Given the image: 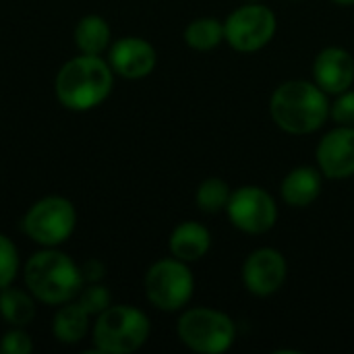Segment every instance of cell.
<instances>
[{
	"instance_id": "10",
	"label": "cell",
	"mask_w": 354,
	"mask_h": 354,
	"mask_svg": "<svg viewBox=\"0 0 354 354\" xmlns=\"http://www.w3.org/2000/svg\"><path fill=\"white\" fill-rule=\"evenodd\" d=\"M241 278L249 295L268 299L284 286L288 278V261L278 249L259 247L247 255Z\"/></svg>"
},
{
	"instance_id": "26",
	"label": "cell",
	"mask_w": 354,
	"mask_h": 354,
	"mask_svg": "<svg viewBox=\"0 0 354 354\" xmlns=\"http://www.w3.org/2000/svg\"><path fill=\"white\" fill-rule=\"evenodd\" d=\"M338 6H354V0H332Z\"/></svg>"
},
{
	"instance_id": "5",
	"label": "cell",
	"mask_w": 354,
	"mask_h": 354,
	"mask_svg": "<svg viewBox=\"0 0 354 354\" xmlns=\"http://www.w3.org/2000/svg\"><path fill=\"white\" fill-rule=\"evenodd\" d=\"M176 336L193 353L222 354L234 346L236 326L224 311L212 307H193L178 317Z\"/></svg>"
},
{
	"instance_id": "4",
	"label": "cell",
	"mask_w": 354,
	"mask_h": 354,
	"mask_svg": "<svg viewBox=\"0 0 354 354\" xmlns=\"http://www.w3.org/2000/svg\"><path fill=\"white\" fill-rule=\"evenodd\" d=\"M151 332L149 317L131 305H110L97 315L93 344L102 354H131L139 351Z\"/></svg>"
},
{
	"instance_id": "23",
	"label": "cell",
	"mask_w": 354,
	"mask_h": 354,
	"mask_svg": "<svg viewBox=\"0 0 354 354\" xmlns=\"http://www.w3.org/2000/svg\"><path fill=\"white\" fill-rule=\"evenodd\" d=\"M330 118L340 127H354V89H346L336 95L330 104Z\"/></svg>"
},
{
	"instance_id": "6",
	"label": "cell",
	"mask_w": 354,
	"mask_h": 354,
	"mask_svg": "<svg viewBox=\"0 0 354 354\" xmlns=\"http://www.w3.org/2000/svg\"><path fill=\"white\" fill-rule=\"evenodd\" d=\"M143 290L156 309L174 313L185 309L193 299L195 278L189 263L176 257H166L149 266L143 278Z\"/></svg>"
},
{
	"instance_id": "24",
	"label": "cell",
	"mask_w": 354,
	"mask_h": 354,
	"mask_svg": "<svg viewBox=\"0 0 354 354\" xmlns=\"http://www.w3.org/2000/svg\"><path fill=\"white\" fill-rule=\"evenodd\" d=\"M33 351V340L23 328L8 330L0 340V353L4 354H29Z\"/></svg>"
},
{
	"instance_id": "3",
	"label": "cell",
	"mask_w": 354,
	"mask_h": 354,
	"mask_svg": "<svg viewBox=\"0 0 354 354\" xmlns=\"http://www.w3.org/2000/svg\"><path fill=\"white\" fill-rule=\"evenodd\" d=\"M23 280L33 299L44 305H64L75 301L83 288L81 268L54 247H46L27 259Z\"/></svg>"
},
{
	"instance_id": "18",
	"label": "cell",
	"mask_w": 354,
	"mask_h": 354,
	"mask_svg": "<svg viewBox=\"0 0 354 354\" xmlns=\"http://www.w3.org/2000/svg\"><path fill=\"white\" fill-rule=\"evenodd\" d=\"M0 315L12 328H25L35 317V299L31 292L15 288L12 284L0 290Z\"/></svg>"
},
{
	"instance_id": "12",
	"label": "cell",
	"mask_w": 354,
	"mask_h": 354,
	"mask_svg": "<svg viewBox=\"0 0 354 354\" xmlns=\"http://www.w3.org/2000/svg\"><path fill=\"white\" fill-rule=\"evenodd\" d=\"M108 64L112 66L114 75L137 81L153 73L158 64V52L147 39L137 35H127L110 46Z\"/></svg>"
},
{
	"instance_id": "25",
	"label": "cell",
	"mask_w": 354,
	"mask_h": 354,
	"mask_svg": "<svg viewBox=\"0 0 354 354\" xmlns=\"http://www.w3.org/2000/svg\"><path fill=\"white\" fill-rule=\"evenodd\" d=\"M81 276H83V282H100L104 276H106V268L102 261L97 259H89L81 266Z\"/></svg>"
},
{
	"instance_id": "15",
	"label": "cell",
	"mask_w": 354,
	"mask_h": 354,
	"mask_svg": "<svg viewBox=\"0 0 354 354\" xmlns=\"http://www.w3.org/2000/svg\"><path fill=\"white\" fill-rule=\"evenodd\" d=\"M212 247V232L195 220L180 222L168 239V249L170 255L185 261V263H195L203 259L209 253Z\"/></svg>"
},
{
	"instance_id": "21",
	"label": "cell",
	"mask_w": 354,
	"mask_h": 354,
	"mask_svg": "<svg viewBox=\"0 0 354 354\" xmlns=\"http://www.w3.org/2000/svg\"><path fill=\"white\" fill-rule=\"evenodd\" d=\"M19 274V251L15 243L0 232V290L10 286Z\"/></svg>"
},
{
	"instance_id": "11",
	"label": "cell",
	"mask_w": 354,
	"mask_h": 354,
	"mask_svg": "<svg viewBox=\"0 0 354 354\" xmlns=\"http://www.w3.org/2000/svg\"><path fill=\"white\" fill-rule=\"evenodd\" d=\"M317 168L324 178L346 180L354 176V127L332 129L322 137L315 149Z\"/></svg>"
},
{
	"instance_id": "14",
	"label": "cell",
	"mask_w": 354,
	"mask_h": 354,
	"mask_svg": "<svg viewBox=\"0 0 354 354\" xmlns=\"http://www.w3.org/2000/svg\"><path fill=\"white\" fill-rule=\"evenodd\" d=\"M322 180H324V174L315 166L292 168L282 178V185H280L282 201L290 207H297V209L313 205L322 195V187H324Z\"/></svg>"
},
{
	"instance_id": "13",
	"label": "cell",
	"mask_w": 354,
	"mask_h": 354,
	"mask_svg": "<svg viewBox=\"0 0 354 354\" xmlns=\"http://www.w3.org/2000/svg\"><path fill=\"white\" fill-rule=\"evenodd\" d=\"M313 81L328 93L338 95L354 85V56L342 46H328L313 60Z\"/></svg>"
},
{
	"instance_id": "20",
	"label": "cell",
	"mask_w": 354,
	"mask_h": 354,
	"mask_svg": "<svg viewBox=\"0 0 354 354\" xmlns=\"http://www.w3.org/2000/svg\"><path fill=\"white\" fill-rule=\"evenodd\" d=\"M230 195H232V189L224 178L209 176V178L199 183L197 193H195V203H197L199 212L214 216V214L226 212Z\"/></svg>"
},
{
	"instance_id": "22",
	"label": "cell",
	"mask_w": 354,
	"mask_h": 354,
	"mask_svg": "<svg viewBox=\"0 0 354 354\" xmlns=\"http://www.w3.org/2000/svg\"><path fill=\"white\" fill-rule=\"evenodd\" d=\"M89 315H100L102 311H106L112 305V297L110 290L106 286H102L100 282H91L87 288H83L77 299H75Z\"/></svg>"
},
{
	"instance_id": "1",
	"label": "cell",
	"mask_w": 354,
	"mask_h": 354,
	"mask_svg": "<svg viewBox=\"0 0 354 354\" xmlns=\"http://www.w3.org/2000/svg\"><path fill=\"white\" fill-rule=\"evenodd\" d=\"M270 114L284 133L311 135L330 118V100L315 81L290 79L274 89Z\"/></svg>"
},
{
	"instance_id": "16",
	"label": "cell",
	"mask_w": 354,
	"mask_h": 354,
	"mask_svg": "<svg viewBox=\"0 0 354 354\" xmlns=\"http://www.w3.org/2000/svg\"><path fill=\"white\" fill-rule=\"evenodd\" d=\"M89 313L77 303V301H68L64 303L52 322V332L54 338L62 344H77L81 342L87 332H89Z\"/></svg>"
},
{
	"instance_id": "7",
	"label": "cell",
	"mask_w": 354,
	"mask_h": 354,
	"mask_svg": "<svg viewBox=\"0 0 354 354\" xmlns=\"http://www.w3.org/2000/svg\"><path fill=\"white\" fill-rule=\"evenodd\" d=\"M276 29V12L253 0L234 8L224 19V41L241 54H251L266 48L274 39Z\"/></svg>"
},
{
	"instance_id": "2",
	"label": "cell",
	"mask_w": 354,
	"mask_h": 354,
	"mask_svg": "<svg viewBox=\"0 0 354 354\" xmlns=\"http://www.w3.org/2000/svg\"><path fill=\"white\" fill-rule=\"evenodd\" d=\"M114 71L108 60L91 54L66 60L54 81L58 102L75 112H85L100 106L112 91Z\"/></svg>"
},
{
	"instance_id": "8",
	"label": "cell",
	"mask_w": 354,
	"mask_h": 354,
	"mask_svg": "<svg viewBox=\"0 0 354 354\" xmlns=\"http://www.w3.org/2000/svg\"><path fill=\"white\" fill-rule=\"evenodd\" d=\"M77 226L75 205L58 195L35 201L23 216V232L41 247H58L71 239Z\"/></svg>"
},
{
	"instance_id": "9",
	"label": "cell",
	"mask_w": 354,
	"mask_h": 354,
	"mask_svg": "<svg viewBox=\"0 0 354 354\" xmlns=\"http://www.w3.org/2000/svg\"><path fill=\"white\" fill-rule=\"evenodd\" d=\"M230 224L245 234H266L278 222V205L270 191L257 185H245L232 191L226 205Z\"/></svg>"
},
{
	"instance_id": "19",
	"label": "cell",
	"mask_w": 354,
	"mask_h": 354,
	"mask_svg": "<svg viewBox=\"0 0 354 354\" xmlns=\"http://www.w3.org/2000/svg\"><path fill=\"white\" fill-rule=\"evenodd\" d=\"M185 44L195 52H209L224 41V21L216 17L193 19L185 27Z\"/></svg>"
},
{
	"instance_id": "17",
	"label": "cell",
	"mask_w": 354,
	"mask_h": 354,
	"mask_svg": "<svg viewBox=\"0 0 354 354\" xmlns=\"http://www.w3.org/2000/svg\"><path fill=\"white\" fill-rule=\"evenodd\" d=\"M73 37H75V46L79 48L81 54L100 56L110 46L112 31H110V25L104 17L87 15V17L79 19Z\"/></svg>"
}]
</instances>
